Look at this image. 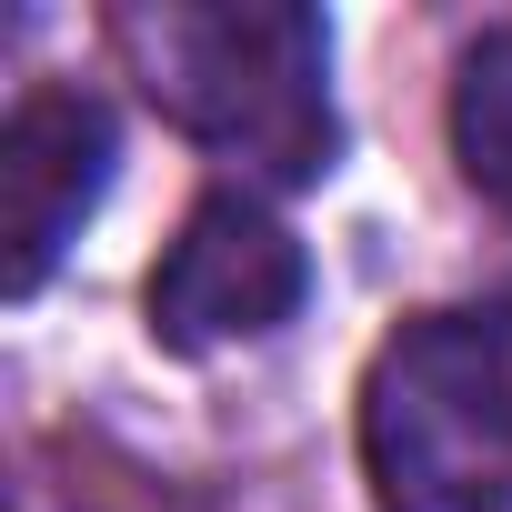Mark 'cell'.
Returning a JSON list of instances; mask_svg holds the SVG:
<instances>
[{
	"instance_id": "1",
	"label": "cell",
	"mask_w": 512,
	"mask_h": 512,
	"mask_svg": "<svg viewBox=\"0 0 512 512\" xmlns=\"http://www.w3.org/2000/svg\"><path fill=\"white\" fill-rule=\"evenodd\" d=\"M151 101L171 111L181 141L231 161L241 181L302 191L332 171L342 121H332V21L292 0H171V11L121 21Z\"/></svg>"
},
{
	"instance_id": "2",
	"label": "cell",
	"mask_w": 512,
	"mask_h": 512,
	"mask_svg": "<svg viewBox=\"0 0 512 512\" xmlns=\"http://www.w3.org/2000/svg\"><path fill=\"white\" fill-rule=\"evenodd\" d=\"M372 512H512V322L422 312L362 372Z\"/></svg>"
},
{
	"instance_id": "3",
	"label": "cell",
	"mask_w": 512,
	"mask_h": 512,
	"mask_svg": "<svg viewBox=\"0 0 512 512\" xmlns=\"http://www.w3.org/2000/svg\"><path fill=\"white\" fill-rule=\"evenodd\" d=\"M312 292V262L302 241L282 231V211L262 191H201L171 231V251L151 262V342L161 352H231V342H262L302 312Z\"/></svg>"
},
{
	"instance_id": "4",
	"label": "cell",
	"mask_w": 512,
	"mask_h": 512,
	"mask_svg": "<svg viewBox=\"0 0 512 512\" xmlns=\"http://www.w3.org/2000/svg\"><path fill=\"white\" fill-rule=\"evenodd\" d=\"M111 161H121V121L101 91L41 81L11 101V121H0V282H11V302H31L61 272V251L111 191Z\"/></svg>"
},
{
	"instance_id": "5",
	"label": "cell",
	"mask_w": 512,
	"mask_h": 512,
	"mask_svg": "<svg viewBox=\"0 0 512 512\" xmlns=\"http://www.w3.org/2000/svg\"><path fill=\"white\" fill-rule=\"evenodd\" d=\"M452 161L492 211H512V31H482L452 71Z\"/></svg>"
}]
</instances>
